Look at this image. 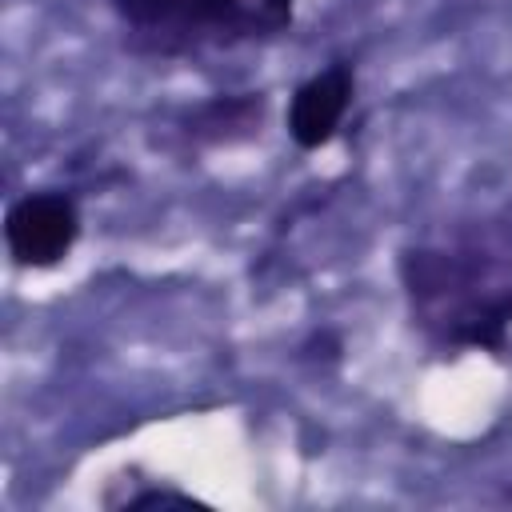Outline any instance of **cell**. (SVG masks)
I'll use <instances>...</instances> for the list:
<instances>
[{"instance_id":"cell-1","label":"cell","mask_w":512,"mask_h":512,"mask_svg":"<svg viewBox=\"0 0 512 512\" xmlns=\"http://www.w3.org/2000/svg\"><path fill=\"white\" fill-rule=\"evenodd\" d=\"M408 328L436 356H504L512 344V204L460 216L396 248Z\"/></svg>"},{"instance_id":"cell-2","label":"cell","mask_w":512,"mask_h":512,"mask_svg":"<svg viewBox=\"0 0 512 512\" xmlns=\"http://www.w3.org/2000/svg\"><path fill=\"white\" fill-rule=\"evenodd\" d=\"M120 48L136 60H200L264 48L292 32L296 0H108Z\"/></svg>"},{"instance_id":"cell-3","label":"cell","mask_w":512,"mask_h":512,"mask_svg":"<svg viewBox=\"0 0 512 512\" xmlns=\"http://www.w3.org/2000/svg\"><path fill=\"white\" fill-rule=\"evenodd\" d=\"M84 232L80 200L68 188L20 192L4 212V248L12 268L52 272L60 268Z\"/></svg>"},{"instance_id":"cell-4","label":"cell","mask_w":512,"mask_h":512,"mask_svg":"<svg viewBox=\"0 0 512 512\" xmlns=\"http://www.w3.org/2000/svg\"><path fill=\"white\" fill-rule=\"evenodd\" d=\"M352 100H356V64L352 60L324 64L320 72L300 80L288 96V108H284L288 140L300 152H320L324 144L336 140Z\"/></svg>"},{"instance_id":"cell-5","label":"cell","mask_w":512,"mask_h":512,"mask_svg":"<svg viewBox=\"0 0 512 512\" xmlns=\"http://www.w3.org/2000/svg\"><path fill=\"white\" fill-rule=\"evenodd\" d=\"M268 120V92H216L200 104H192L180 116V136L192 148H232L248 144L264 132Z\"/></svg>"},{"instance_id":"cell-6","label":"cell","mask_w":512,"mask_h":512,"mask_svg":"<svg viewBox=\"0 0 512 512\" xmlns=\"http://www.w3.org/2000/svg\"><path fill=\"white\" fill-rule=\"evenodd\" d=\"M104 508H120V512H144V508H212L208 500L184 492V488H172V484H160V480H144L140 488H128L124 496H108L100 500Z\"/></svg>"}]
</instances>
